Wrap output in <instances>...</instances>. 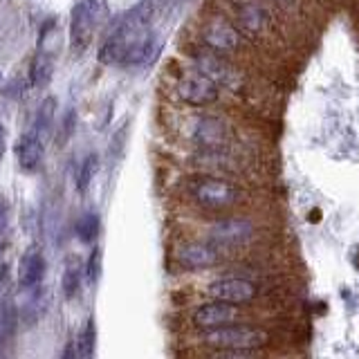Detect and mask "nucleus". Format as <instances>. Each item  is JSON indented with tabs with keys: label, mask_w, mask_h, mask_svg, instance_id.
<instances>
[{
	"label": "nucleus",
	"mask_w": 359,
	"mask_h": 359,
	"mask_svg": "<svg viewBox=\"0 0 359 359\" xmlns=\"http://www.w3.org/2000/svg\"><path fill=\"white\" fill-rule=\"evenodd\" d=\"M258 236H261V227L250 216H222L213 220L207 229V241L222 252L243 250V247L252 245Z\"/></svg>",
	"instance_id": "39448f33"
},
{
	"label": "nucleus",
	"mask_w": 359,
	"mask_h": 359,
	"mask_svg": "<svg viewBox=\"0 0 359 359\" xmlns=\"http://www.w3.org/2000/svg\"><path fill=\"white\" fill-rule=\"evenodd\" d=\"M99 276H101V250L95 247L93 254H90V258H88V263H86V278H88L90 285H95L99 280Z\"/></svg>",
	"instance_id": "4be33fe9"
},
{
	"label": "nucleus",
	"mask_w": 359,
	"mask_h": 359,
	"mask_svg": "<svg viewBox=\"0 0 359 359\" xmlns=\"http://www.w3.org/2000/svg\"><path fill=\"white\" fill-rule=\"evenodd\" d=\"M108 20V0H79L70 14V50L83 54Z\"/></svg>",
	"instance_id": "7ed1b4c3"
},
{
	"label": "nucleus",
	"mask_w": 359,
	"mask_h": 359,
	"mask_svg": "<svg viewBox=\"0 0 359 359\" xmlns=\"http://www.w3.org/2000/svg\"><path fill=\"white\" fill-rule=\"evenodd\" d=\"M83 274H86V265H81L79 258H70V261L65 263L63 278H61V287H63L65 299H74L79 292H81Z\"/></svg>",
	"instance_id": "dca6fc26"
},
{
	"label": "nucleus",
	"mask_w": 359,
	"mask_h": 359,
	"mask_svg": "<svg viewBox=\"0 0 359 359\" xmlns=\"http://www.w3.org/2000/svg\"><path fill=\"white\" fill-rule=\"evenodd\" d=\"M7 233H9V209L7 202L0 198V247L7 243Z\"/></svg>",
	"instance_id": "5701e85b"
},
{
	"label": "nucleus",
	"mask_w": 359,
	"mask_h": 359,
	"mask_svg": "<svg viewBox=\"0 0 359 359\" xmlns=\"http://www.w3.org/2000/svg\"><path fill=\"white\" fill-rule=\"evenodd\" d=\"M233 22L250 41H267L276 29V18L265 0H231Z\"/></svg>",
	"instance_id": "6e6552de"
},
{
	"label": "nucleus",
	"mask_w": 359,
	"mask_h": 359,
	"mask_svg": "<svg viewBox=\"0 0 359 359\" xmlns=\"http://www.w3.org/2000/svg\"><path fill=\"white\" fill-rule=\"evenodd\" d=\"M189 142L198 153H220L233 151L236 130L220 115H196L189 123Z\"/></svg>",
	"instance_id": "20e7f679"
},
{
	"label": "nucleus",
	"mask_w": 359,
	"mask_h": 359,
	"mask_svg": "<svg viewBox=\"0 0 359 359\" xmlns=\"http://www.w3.org/2000/svg\"><path fill=\"white\" fill-rule=\"evenodd\" d=\"M153 3H155L157 7H160V5H164V3H166V0H153Z\"/></svg>",
	"instance_id": "bb28decb"
},
{
	"label": "nucleus",
	"mask_w": 359,
	"mask_h": 359,
	"mask_svg": "<svg viewBox=\"0 0 359 359\" xmlns=\"http://www.w3.org/2000/svg\"><path fill=\"white\" fill-rule=\"evenodd\" d=\"M18 328V308L11 299L0 301V353H5V346L14 339Z\"/></svg>",
	"instance_id": "2eb2a0df"
},
{
	"label": "nucleus",
	"mask_w": 359,
	"mask_h": 359,
	"mask_svg": "<svg viewBox=\"0 0 359 359\" xmlns=\"http://www.w3.org/2000/svg\"><path fill=\"white\" fill-rule=\"evenodd\" d=\"M45 140L41 137L39 133L34 130H27L22 133L18 137V144H16V160H18V166L22 171H36L43 162V155H45Z\"/></svg>",
	"instance_id": "4468645a"
},
{
	"label": "nucleus",
	"mask_w": 359,
	"mask_h": 359,
	"mask_svg": "<svg viewBox=\"0 0 359 359\" xmlns=\"http://www.w3.org/2000/svg\"><path fill=\"white\" fill-rule=\"evenodd\" d=\"M272 5H276L278 9H283V11H290V9H294L299 5V0H269Z\"/></svg>",
	"instance_id": "393cba45"
},
{
	"label": "nucleus",
	"mask_w": 359,
	"mask_h": 359,
	"mask_svg": "<svg viewBox=\"0 0 359 359\" xmlns=\"http://www.w3.org/2000/svg\"><path fill=\"white\" fill-rule=\"evenodd\" d=\"M54 72V61H52V54L50 52H39L34 56V61L29 65V81L34 88H45L50 83Z\"/></svg>",
	"instance_id": "f3484780"
},
{
	"label": "nucleus",
	"mask_w": 359,
	"mask_h": 359,
	"mask_svg": "<svg viewBox=\"0 0 359 359\" xmlns=\"http://www.w3.org/2000/svg\"><path fill=\"white\" fill-rule=\"evenodd\" d=\"M177 263L189 272H200V269H211L222 263V250L209 241H191L177 247Z\"/></svg>",
	"instance_id": "f8f14e48"
},
{
	"label": "nucleus",
	"mask_w": 359,
	"mask_h": 359,
	"mask_svg": "<svg viewBox=\"0 0 359 359\" xmlns=\"http://www.w3.org/2000/svg\"><path fill=\"white\" fill-rule=\"evenodd\" d=\"M175 93L187 106L207 108L220 99V86L194 67V70H187L184 74H180L175 83Z\"/></svg>",
	"instance_id": "1a4fd4ad"
},
{
	"label": "nucleus",
	"mask_w": 359,
	"mask_h": 359,
	"mask_svg": "<svg viewBox=\"0 0 359 359\" xmlns=\"http://www.w3.org/2000/svg\"><path fill=\"white\" fill-rule=\"evenodd\" d=\"M202 346L222 357H254L272 346V334L265 328L247 323H229L222 328L205 330L200 334Z\"/></svg>",
	"instance_id": "f257e3e1"
},
{
	"label": "nucleus",
	"mask_w": 359,
	"mask_h": 359,
	"mask_svg": "<svg viewBox=\"0 0 359 359\" xmlns=\"http://www.w3.org/2000/svg\"><path fill=\"white\" fill-rule=\"evenodd\" d=\"M5 151H7V130L5 126H0V160H3Z\"/></svg>",
	"instance_id": "a878e982"
},
{
	"label": "nucleus",
	"mask_w": 359,
	"mask_h": 359,
	"mask_svg": "<svg viewBox=\"0 0 359 359\" xmlns=\"http://www.w3.org/2000/svg\"><path fill=\"white\" fill-rule=\"evenodd\" d=\"M207 294L209 299H218V301H227L233 306H250L258 297H261V287L254 283L252 278L245 276H222L211 280L207 285Z\"/></svg>",
	"instance_id": "9d476101"
},
{
	"label": "nucleus",
	"mask_w": 359,
	"mask_h": 359,
	"mask_svg": "<svg viewBox=\"0 0 359 359\" xmlns=\"http://www.w3.org/2000/svg\"><path fill=\"white\" fill-rule=\"evenodd\" d=\"M95 351H97V323H95V317H88L76 337V355L90 359L95 355Z\"/></svg>",
	"instance_id": "aec40b11"
},
{
	"label": "nucleus",
	"mask_w": 359,
	"mask_h": 359,
	"mask_svg": "<svg viewBox=\"0 0 359 359\" xmlns=\"http://www.w3.org/2000/svg\"><path fill=\"white\" fill-rule=\"evenodd\" d=\"M194 59V67L200 70L202 74H207L209 79H213L220 90H229V93H243L247 88V76L241 70L238 65H233V61L229 56L211 52V50H196L191 54Z\"/></svg>",
	"instance_id": "0eeeda50"
},
{
	"label": "nucleus",
	"mask_w": 359,
	"mask_h": 359,
	"mask_svg": "<svg viewBox=\"0 0 359 359\" xmlns=\"http://www.w3.org/2000/svg\"><path fill=\"white\" fill-rule=\"evenodd\" d=\"M99 227H101V220H99V213L95 209H88L79 216L76 224H74V231H76V238L81 243H95L97 236H99Z\"/></svg>",
	"instance_id": "a211bd4d"
},
{
	"label": "nucleus",
	"mask_w": 359,
	"mask_h": 359,
	"mask_svg": "<svg viewBox=\"0 0 359 359\" xmlns=\"http://www.w3.org/2000/svg\"><path fill=\"white\" fill-rule=\"evenodd\" d=\"M97 171H99V157L95 153H88L83 157L81 166H79V175H76V189L81 191V194H86L88 187L93 184Z\"/></svg>",
	"instance_id": "412c9836"
},
{
	"label": "nucleus",
	"mask_w": 359,
	"mask_h": 359,
	"mask_svg": "<svg viewBox=\"0 0 359 359\" xmlns=\"http://www.w3.org/2000/svg\"><path fill=\"white\" fill-rule=\"evenodd\" d=\"M54 117H56V99L54 97H45L41 101L39 110H36V119H34L32 130L39 133L41 137L45 140V137H48V133L52 130V126H54Z\"/></svg>",
	"instance_id": "6ab92c4d"
},
{
	"label": "nucleus",
	"mask_w": 359,
	"mask_h": 359,
	"mask_svg": "<svg viewBox=\"0 0 359 359\" xmlns=\"http://www.w3.org/2000/svg\"><path fill=\"white\" fill-rule=\"evenodd\" d=\"M59 130H61V135H59V140H61V142H65V140L74 133V115H72V112H67V115L63 117Z\"/></svg>",
	"instance_id": "b1692460"
},
{
	"label": "nucleus",
	"mask_w": 359,
	"mask_h": 359,
	"mask_svg": "<svg viewBox=\"0 0 359 359\" xmlns=\"http://www.w3.org/2000/svg\"><path fill=\"white\" fill-rule=\"evenodd\" d=\"M0 79H3V74H0Z\"/></svg>",
	"instance_id": "cd10ccee"
},
{
	"label": "nucleus",
	"mask_w": 359,
	"mask_h": 359,
	"mask_svg": "<svg viewBox=\"0 0 359 359\" xmlns=\"http://www.w3.org/2000/svg\"><path fill=\"white\" fill-rule=\"evenodd\" d=\"M241 319H243V306H233V303L218 301V299L202 303V306H198L194 314H191V323H194V328L200 332L222 328V325H229V323H238Z\"/></svg>",
	"instance_id": "9b49d317"
},
{
	"label": "nucleus",
	"mask_w": 359,
	"mask_h": 359,
	"mask_svg": "<svg viewBox=\"0 0 359 359\" xmlns=\"http://www.w3.org/2000/svg\"><path fill=\"white\" fill-rule=\"evenodd\" d=\"M189 196L200 209L209 213H227L243 207L247 202V191L218 173L200 175L189 182Z\"/></svg>",
	"instance_id": "f03ea898"
},
{
	"label": "nucleus",
	"mask_w": 359,
	"mask_h": 359,
	"mask_svg": "<svg viewBox=\"0 0 359 359\" xmlns=\"http://www.w3.org/2000/svg\"><path fill=\"white\" fill-rule=\"evenodd\" d=\"M45 269H48V261H45L43 250L39 247H29V250L20 256L18 263V283L22 290L39 287L45 278Z\"/></svg>",
	"instance_id": "ddd939ff"
},
{
	"label": "nucleus",
	"mask_w": 359,
	"mask_h": 359,
	"mask_svg": "<svg viewBox=\"0 0 359 359\" xmlns=\"http://www.w3.org/2000/svg\"><path fill=\"white\" fill-rule=\"evenodd\" d=\"M200 41L207 50L224 56L241 54L247 48V36L224 14H211L200 27Z\"/></svg>",
	"instance_id": "423d86ee"
}]
</instances>
